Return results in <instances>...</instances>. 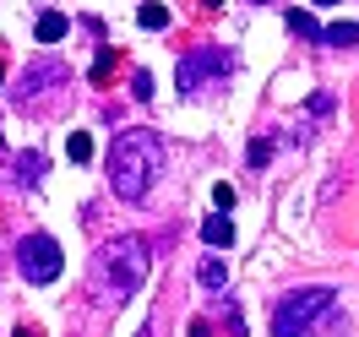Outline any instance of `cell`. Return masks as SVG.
Instances as JSON below:
<instances>
[{"label": "cell", "mask_w": 359, "mask_h": 337, "mask_svg": "<svg viewBox=\"0 0 359 337\" xmlns=\"http://www.w3.org/2000/svg\"><path fill=\"white\" fill-rule=\"evenodd\" d=\"M332 299H337L332 289H299V294H289V299L272 310V332H278V337H299L305 326H316V321L332 315Z\"/></svg>", "instance_id": "3"}, {"label": "cell", "mask_w": 359, "mask_h": 337, "mask_svg": "<svg viewBox=\"0 0 359 337\" xmlns=\"http://www.w3.org/2000/svg\"><path fill=\"white\" fill-rule=\"evenodd\" d=\"M267 158H272V147H267V142H250V163H256V169H262Z\"/></svg>", "instance_id": "17"}, {"label": "cell", "mask_w": 359, "mask_h": 337, "mask_svg": "<svg viewBox=\"0 0 359 337\" xmlns=\"http://www.w3.org/2000/svg\"><path fill=\"white\" fill-rule=\"evenodd\" d=\"M55 82H66V66L60 60H33V66L22 71V88H17V104H33L44 88H55Z\"/></svg>", "instance_id": "6"}, {"label": "cell", "mask_w": 359, "mask_h": 337, "mask_svg": "<svg viewBox=\"0 0 359 337\" xmlns=\"http://www.w3.org/2000/svg\"><path fill=\"white\" fill-rule=\"evenodd\" d=\"M196 277H202V289H224V261H202V272H196Z\"/></svg>", "instance_id": "15"}, {"label": "cell", "mask_w": 359, "mask_h": 337, "mask_svg": "<svg viewBox=\"0 0 359 337\" xmlns=\"http://www.w3.org/2000/svg\"><path fill=\"white\" fill-rule=\"evenodd\" d=\"M114 71H120V49H104V55H98V60H93V82H98V88H104V82H109Z\"/></svg>", "instance_id": "13"}, {"label": "cell", "mask_w": 359, "mask_h": 337, "mask_svg": "<svg viewBox=\"0 0 359 337\" xmlns=\"http://www.w3.org/2000/svg\"><path fill=\"white\" fill-rule=\"evenodd\" d=\"M136 337H153V326H142V332H136Z\"/></svg>", "instance_id": "22"}, {"label": "cell", "mask_w": 359, "mask_h": 337, "mask_svg": "<svg viewBox=\"0 0 359 337\" xmlns=\"http://www.w3.org/2000/svg\"><path fill=\"white\" fill-rule=\"evenodd\" d=\"M136 22L147 27V33H158V27H169V6H158V0H147V6L136 11Z\"/></svg>", "instance_id": "10"}, {"label": "cell", "mask_w": 359, "mask_h": 337, "mask_svg": "<svg viewBox=\"0 0 359 337\" xmlns=\"http://www.w3.org/2000/svg\"><path fill=\"white\" fill-rule=\"evenodd\" d=\"M163 163H169L163 136L142 131V125H126V131L109 142V185H114V196L142 202V196L153 191V180L163 174Z\"/></svg>", "instance_id": "1"}, {"label": "cell", "mask_w": 359, "mask_h": 337, "mask_svg": "<svg viewBox=\"0 0 359 337\" xmlns=\"http://www.w3.org/2000/svg\"><path fill=\"white\" fill-rule=\"evenodd\" d=\"M0 82H6V66H0Z\"/></svg>", "instance_id": "23"}, {"label": "cell", "mask_w": 359, "mask_h": 337, "mask_svg": "<svg viewBox=\"0 0 359 337\" xmlns=\"http://www.w3.org/2000/svg\"><path fill=\"white\" fill-rule=\"evenodd\" d=\"M17 272L27 283H55L60 277V245L49 234H22L17 240Z\"/></svg>", "instance_id": "5"}, {"label": "cell", "mask_w": 359, "mask_h": 337, "mask_svg": "<svg viewBox=\"0 0 359 337\" xmlns=\"http://www.w3.org/2000/svg\"><path fill=\"white\" fill-rule=\"evenodd\" d=\"M191 337H207V321H191Z\"/></svg>", "instance_id": "18"}, {"label": "cell", "mask_w": 359, "mask_h": 337, "mask_svg": "<svg viewBox=\"0 0 359 337\" xmlns=\"http://www.w3.org/2000/svg\"><path fill=\"white\" fill-rule=\"evenodd\" d=\"M11 337H33V332H27V326H17V332H11Z\"/></svg>", "instance_id": "20"}, {"label": "cell", "mask_w": 359, "mask_h": 337, "mask_svg": "<svg viewBox=\"0 0 359 337\" xmlns=\"http://www.w3.org/2000/svg\"><path fill=\"white\" fill-rule=\"evenodd\" d=\"M39 39H44V44L66 39V17H60V11H39Z\"/></svg>", "instance_id": "11"}, {"label": "cell", "mask_w": 359, "mask_h": 337, "mask_svg": "<svg viewBox=\"0 0 359 337\" xmlns=\"http://www.w3.org/2000/svg\"><path fill=\"white\" fill-rule=\"evenodd\" d=\"M289 33L294 39H321V22H316L311 11H289Z\"/></svg>", "instance_id": "12"}, {"label": "cell", "mask_w": 359, "mask_h": 337, "mask_svg": "<svg viewBox=\"0 0 359 337\" xmlns=\"http://www.w3.org/2000/svg\"><path fill=\"white\" fill-rule=\"evenodd\" d=\"M202 240H207V245H218V250L234 245V223H229V218H207V223H202Z\"/></svg>", "instance_id": "9"}, {"label": "cell", "mask_w": 359, "mask_h": 337, "mask_svg": "<svg viewBox=\"0 0 359 337\" xmlns=\"http://www.w3.org/2000/svg\"><path fill=\"white\" fill-rule=\"evenodd\" d=\"M44 174H49V158L44 153H33V147L17 153V180H22V185H44Z\"/></svg>", "instance_id": "7"}, {"label": "cell", "mask_w": 359, "mask_h": 337, "mask_svg": "<svg viewBox=\"0 0 359 337\" xmlns=\"http://www.w3.org/2000/svg\"><path fill=\"white\" fill-rule=\"evenodd\" d=\"M66 153L76 158V163H88V158H93V136H88V131H76V136L66 142Z\"/></svg>", "instance_id": "16"}, {"label": "cell", "mask_w": 359, "mask_h": 337, "mask_svg": "<svg viewBox=\"0 0 359 337\" xmlns=\"http://www.w3.org/2000/svg\"><path fill=\"white\" fill-rule=\"evenodd\" d=\"M196 6H202V11H218V6H224V0H196Z\"/></svg>", "instance_id": "19"}, {"label": "cell", "mask_w": 359, "mask_h": 337, "mask_svg": "<svg viewBox=\"0 0 359 337\" xmlns=\"http://www.w3.org/2000/svg\"><path fill=\"white\" fill-rule=\"evenodd\" d=\"M321 44H332V49H354V44H359V22H332V27H321Z\"/></svg>", "instance_id": "8"}, {"label": "cell", "mask_w": 359, "mask_h": 337, "mask_svg": "<svg viewBox=\"0 0 359 337\" xmlns=\"http://www.w3.org/2000/svg\"><path fill=\"white\" fill-rule=\"evenodd\" d=\"M93 294L98 299H131L136 289H142V277H147V245L136 240V234H114V240H104L98 245V256H93Z\"/></svg>", "instance_id": "2"}, {"label": "cell", "mask_w": 359, "mask_h": 337, "mask_svg": "<svg viewBox=\"0 0 359 337\" xmlns=\"http://www.w3.org/2000/svg\"><path fill=\"white\" fill-rule=\"evenodd\" d=\"M316 6H343V0H316Z\"/></svg>", "instance_id": "21"}, {"label": "cell", "mask_w": 359, "mask_h": 337, "mask_svg": "<svg viewBox=\"0 0 359 337\" xmlns=\"http://www.w3.org/2000/svg\"><path fill=\"white\" fill-rule=\"evenodd\" d=\"M229 71H234V55H229V49H196V55L180 60V88H185V92L224 88Z\"/></svg>", "instance_id": "4"}, {"label": "cell", "mask_w": 359, "mask_h": 337, "mask_svg": "<svg viewBox=\"0 0 359 337\" xmlns=\"http://www.w3.org/2000/svg\"><path fill=\"white\" fill-rule=\"evenodd\" d=\"M153 76H147V71H136V76H131V98H136V104H153Z\"/></svg>", "instance_id": "14"}]
</instances>
